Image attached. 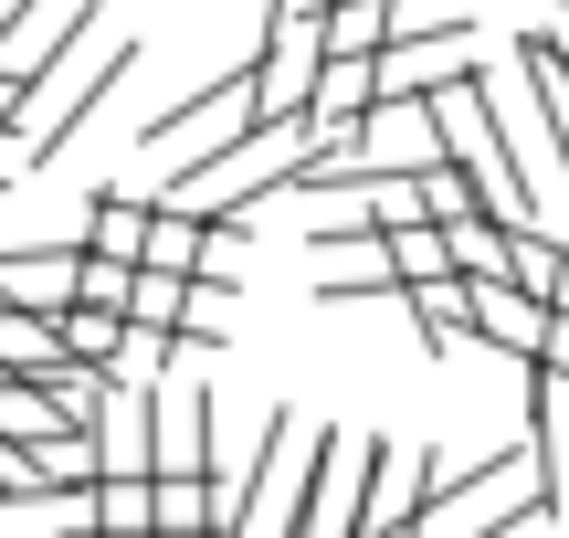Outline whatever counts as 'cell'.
I'll list each match as a JSON object with an SVG mask.
<instances>
[{"label":"cell","mask_w":569,"mask_h":538,"mask_svg":"<svg viewBox=\"0 0 569 538\" xmlns=\"http://www.w3.org/2000/svg\"><path fill=\"white\" fill-rule=\"evenodd\" d=\"M306 148H317L306 127H243L232 148H211V159L169 169L159 201H169V211H201V222H253V201H264V190H296Z\"/></svg>","instance_id":"6da1fadb"},{"label":"cell","mask_w":569,"mask_h":538,"mask_svg":"<svg viewBox=\"0 0 569 538\" xmlns=\"http://www.w3.org/2000/svg\"><path fill=\"white\" fill-rule=\"evenodd\" d=\"M127 74H138V42H106V53L84 42V53L63 63V74L42 84V96H32V127H21L32 169H42V159H63V138H74V127H84V117L106 106V84H127Z\"/></svg>","instance_id":"7a4b0ae2"},{"label":"cell","mask_w":569,"mask_h":538,"mask_svg":"<svg viewBox=\"0 0 569 538\" xmlns=\"http://www.w3.org/2000/svg\"><path fill=\"white\" fill-rule=\"evenodd\" d=\"M327 74V32L317 21H264V53H253V117L264 127H306Z\"/></svg>","instance_id":"3957f363"},{"label":"cell","mask_w":569,"mask_h":538,"mask_svg":"<svg viewBox=\"0 0 569 538\" xmlns=\"http://www.w3.org/2000/svg\"><path fill=\"white\" fill-rule=\"evenodd\" d=\"M0 307H32V317L84 307V243H0Z\"/></svg>","instance_id":"277c9868"},{"label":"cell","mask_w":569,"mask_h":538,"mask_svg":"<svg viewBox=\"0 0 569 538\" xmlns=\"http://www.w3.org/2000/svg\"><path fill=\"white\" fill-rule=\"evenodd\" d=\"M148 401H159V476H211V391L190 370H159ZM211 486H222V476H211Z\"/></svg>","instance_id":"5b68a950"},{"label":"cell","mask_w":569,"mask_h":538,"mask_svg":"<svg viewBox=\"0 0 569 538\" xmlns=\"http://www.w3.org/2000/svg\"><path fill=\"white\" fill-rule=\"evenodd\" d=\"M549 328H559L549 296H528V286H475V338H486L496 359H517L528 380H538V359H549Z\"/></svg>","instance_id":"8992f818"},{"label":"cell","mask_w":569,"mask_h":538,"mask_svg":"<svg viewBox=\"0 0 569 538\" xmlns=\"http://www.w3.org/2000/svg\"><path fill=\"white\" fill-rule=\"evenodd\" d=\"M63 538H159V476H106L96 497H74Z\"/></svg>","instance_id":"52a82bcc"},{"label":"cell","mask_w":569,"mask_h":538,"mask_svg":"<svg viewBox=\"0 0 569 538\" xmlns=\"http://www.w3.org/2000/svg\"><path fill=\"white\" fill-rule=\"evenodd\" d=\"M148 232H159V201H138V190H96V211H84V253L148 265Z\"/></svg>","instance_id":"ba28073f"},{"label":"cell","mask_w":569,"mask_h":538,"mask_svg":"<svg viewBox=\"0 0 569 538\" xmlns=\"http://www.w3.org/2000/svg\"><path fill=\"white\" fill-rule=\"evenodd\" d=\"M401 307H411V328H422V359H443V349L475 338V286L465 275H453V286H411Z\"/></svg>","instance_id":"9c48e42d"},{"label":"cell","mask_w":569,"mask_h":538,"mask_svg":"<svg viewBox=\"0 0 569 538\" xmlns=\"http://www.w3.org/2000/svg\"><path fill=\"white\" fill-rule=\"evenodd\" d=\"M317 296H327V307H348V296H401L390 232H369V243H359V265H327V275H317Z\"/></svg>","instance_id":"30bf717a"},{"label":"cell","mask_w":569,"mask_h":538,"mask_svg":"<svg viewBox=\"0 0 569 538\" xmlns=\"http://www.w3.org/2000/svg\"><path fill=\"white\" fill-rule=\"evenodd\" d=\"M559 275H569V243H549V232H517V275H507V286L559 296Z\"/></svg>","instance_id":"8fae6325"},{"label":"cell","mask_w":569,"mask_h":538,"mask_svg":"<svg viewBox=\"0 0 569 538\" xmlns=\"http://www.w3.org/2000/svg\"><path fill=\"white\" fill-rule=\"evenodd\" d=\"M84 307L127 317V307H138V265H117V253H84Z\"/></svg>","instance_id":"7c38bea8"},{"label":"cell","mask_w":569,"mask_h":538,"mask_svg":"<svg viewBox=\"0 0 569 538\" xmlns=\"http://www.w3.org/2000/svg\"><path fill=\"white\" fill-rule=\"evenodd\" d=\"M538 380H569V317L549 328V359H538Z\"/></svg>","instance_id":"4fadbf2b"},{"label":"cell","mask_w":569,"mask_h":538,"mask_svg":"<svg viewBox=\"0 0 569 538\" xmlns=\"http://www.w3.org/2000/svg\"><path fill=\"white\" fill-rule=\"evenodd\" d=\"M549 307H559V317H569V275H559V296H549Z\"/></svg>","instance_id":"5bb4252c"},{"label":"cell","mask_w":569,"mask_h":538,"mask_svg":"<svg viewBox=\"0 0 569 538\" xmlns=\"http://www.w3.org/2000/svg\"><path fill=\"white\" fill-rule=\"evenodd\" d=\"M549 538H559V528H549Z\"/></svg>","instance_id":"9a60e30c"}]
</instances>
